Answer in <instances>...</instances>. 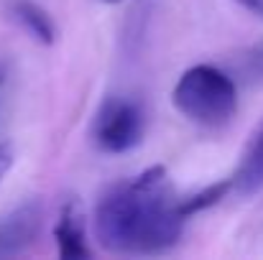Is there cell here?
Listing matches in <instances>:
<instances>
[{
  "mask_svg": "<svg viewBox=\"0 0 263 260\" xmlns=\"http://www.w3.org/2000/svg\"><path fill=\"white\" fill-rule=\"evenodd\" d=\"M102 3H123V0H102Z\"/></svg>",
  "mask_w": 263,
  "mask_h": 260,
  "instance_id": "4fadbf2b",
  "label": "cell"
},
{
  "mask_svg": "<svg viewBox=\"0 0 263 260\" xmlns=\"http://www.w3.org/2000/svg\"><path fill=\"white\" fill-rule=\"evenodd\" d=\"M41 222V207L39 204H26L13 217H8L0 225V253H18L28 243H33Z\"/></svg>",
  "mask_w": 263,
  "mask_h": 260,
  "instance_id": "8992f818",
  "label": "cell"
},
{
  "mask_svg": "<svg viewBox=\"0 0 263 260\" xmlns=\"http://www.w3.org/2000/svg\"><path fill=\"white\" fill-rule=\"evenodd\" d=\"M54 240H57L59 255L64 260H85L92 255L85 240V225H82V212L77 202H67L62 207L57 227H54Z\"/></svg>",
  "mask_w": 263,
  "mask_h": 260,
  "instance_id": "5b68a950",
  "label": "cell"
},
{
  "mask_svg": "<svg viewBox=\"0 0 263 260\" xmlns=\"http://www.w3.org/2000/svg\"><path fill=\"white\" fill-rule=\"evenodd\" d=\"M184 222L164 166L110 186L95 209V235L110 253H166L181 240Z\"/></svg>",
  "mask_w": 263,
  "mask_h": 260,
  "instance_id": "6da1fadb",
  "label": "cell"
},
{
  "mask_svg": "<svg viewBox=\"0 0 263 260\" xmlns=\"http://www.w3.org/2000/svg\"><path fill=\"white\" fill-rule=\"evenodd\" d=\"M240 8H246L251 15H256V18H261L263 21V0H235Z\"/></svg>",
  "mask_w": 263,
  "mask_h": 260,
  "instance_id": "8fae6325",
  "label": "cell"
},
{
  "mask_svg": "<svg viewBox=\"0 0 263 260\" xmlns=\"http://www.w3.org/2000/svg\"><path fill=\"white\" fill-rule=\"evenodd\" d=\"M243 69H246V77L253 79V82H263V41L251 46L246 54H243Z\"/></svg>",
  "mask_w": 263,
  "mask_h": 260,
  "instance_id": "9c48e42d",
  "label": "cell"
},
{
  "mask_svg": "<svg viewBox=\"0 0 263 260\" xmlns=\"http://www.w3.org/2000/svg\"><path fill=\"white\" fill-rule=\"evenodd\" d=\"M13 161H15V151H13V146H10L8 141H0V178L10 171Z\"/></svg>",
  "mask_w": 263,
  "mask_h": 260,
  "instance_id": "30bf717a",
  "label": "cell"
},
{
  "mask_svg": "<svg viewBox=\"0 0 263 260\" xmlns=\"http://www.w3.org/2000/svg\"><path fill=\"white\" fill-rule=\"evenodd\" d=\"M3 79H5V72H3V67H0V85H3Z\"/></svg>",
  "mask_w": 263,
  "mask_h": 260,
  "instance_id": "7c38bea8",
  "label": "cell"
},
{
  "mask_svg": "<svg viewBox=\"0 0 263 260\" xmlns=\"http://www.w3.org/2000/svg\"><path fill=\"white\" fill-rule=\"evenodd\" d=\"M228 191H230V178H222V181H217V184H210V186H204L202 191H197L194 196L181 199V202H179V212H181L184 219H189V217H194V214H199V212L215 207L217 202H222Z\"/></svg>",
  "mask_w": 263,
  "mask_h": 260,
  "instance_id": "ba28073f",
  "label": "cell"
},
{
  "mask_svg": "<svg viewBox=\"0 0 263 260\" xmlns=\"http://www.w3.org/2000/svg\"><path fill=\"white\" fill-rule=\"evenodd\" d=\"M230 189L240 196H253L263 189V120L251 130L240 164L230 178Z\"/></svg>",
  "mask_w": 263,
  "mask_h": 260,
  "instance_id": "277c9868",
  "label": "cell"
},
{
  "mask_svg": "<svg viewBox=\"0 0 263 260\" xmlns=\"http://www.w3.org/2000/svg\"><path fill=\"white\" fill-rule=\"evenodd\" d=\"M172 102L189 123L217 130L228 125L238 110V87L220 67L197 64L179 77Z\"/></svg>",
  "mask_w": 263,
  "mask_h": 260,
  "instance_id": "7a4b0ae2",
  "label": "cell"
},
{
  "mask_svg": "<svg viewBox=\"0 0 263 260\" xmlns=\"http://www.w3.org/2000/svg\"><path fill=\"white\" fill-rule=\"evenodd\" d=\"M10 13H13V18H15L36 41H41L44 46H51V44L57 41V36H59L57 23H54V18H51L39 3H33V0H13V3H10Z\"/></svg>",
  "mask_w": 263,
  "mask_h": 260,
  "instance_id": "52a82bcc",
  "label": "cell"
},
{
  "mask_svg": "<svg viewBox=\"0 0 263 260\" xmlns=\"http://www.w3.org/2000/svg\"><path fill=\"white\" fill-rule=\"evenodd\" d=\"M92 141L102 153H125L146 133V115L136 99L107 97L92 117Z\"/></svg>",
  "mask_w": 263,
  "mask_h": 260,
  "instance_id": "3957f363",
  "label": "cell"
}]
</instances>
